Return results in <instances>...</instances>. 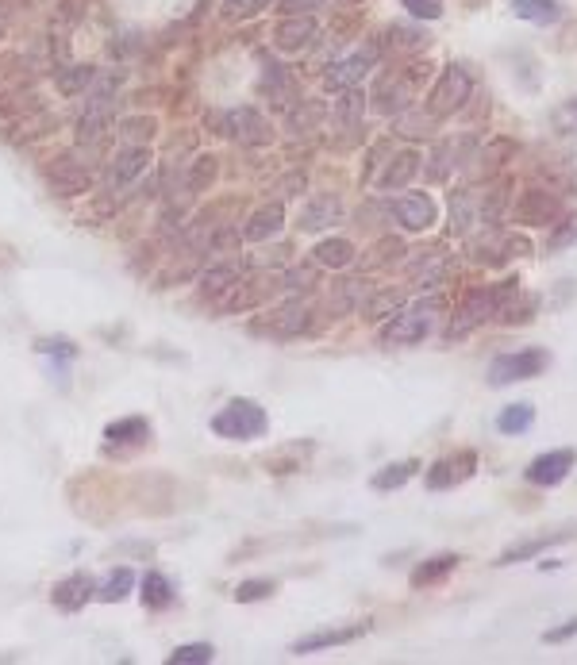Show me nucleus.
<instances>
[{"mask_svg":"<svg viewBox=\"0 0 577 665\" xmlns=\"http://www.w3.org/2000/svg\"><path fill=\"white\" fill-rule=\"evenodd\" d=\"M212 431L220 439H231V443H251V439H262L270 431V416H266V408L258 400L235 396L212 416Z\"/></svg>","mask_w":577,"mask_h":665,"instance_id":"obj_1","label":"nucleus"},{"mask_svg":"<svg viewBox=\"0 0 577 665\" xmlns=\"http://www.w3.org/2000/svg\"><path fill=\"white\" fill-rule=\"evenodd\" d=\"M520 293V281H501V285H489V289H477L458 312H454L451 327H447V339H466L474 327L481 323H489L493 316H501L504 304L512 300V296Z\"/></svg>","mask_w":577,"mask_h":665,"instance_id":"obj_2","label":"nucleus"},{"mask_svg":"<svg viewBox=\"0 0 577 665\" xmlns=\"http://www.w3.org/2000/svg\"><path fill=\"white\" fill-rule=\"evenodd\" d=\"M443 316V296H427L420 304H412L408 312H397L389 327L381 331V346H412L424 343L427 335L435 331V323Z\"/></svg>","mask_w":577,"mask_h":665,"instance_id":"obj_3","label":"nucleus"},{"mask_svg":"<svg viewBox=\"0 0 577 665\" xmlns=\"http://www.w3.org/2000/svg\"><path fill=\"white\" fill-rule=\"evenodd\" d=\"M551 366V350L543 346H524V350H504L489 362V385L504 389V385H516V381H531Z\"/></svg>","mask_w":577,"mask_h":665,"instance_id":"obj_4","label":"nucleus"},{"mask_svg":"<svg viewBox=\"0 0 577 665\" xmlns=\"http://www.w3.org/2000/svg\"><path fill=\"white\" fill-rule=\"evenodd\" d=\"M474 93V81L470 74L462 70V66H447L439 81H435V89H431V97H427V112L435 116V120H443V116H454L466 100Z\"/></svg>","mask_w":577,"mask_h":665,"instance_id":"obj_5","label":"nucleus"},{"mask_svg":"<svg viewBox=\"0 0 577 665\" xmlns=\"http://www.w3.org/2000/svg\"><path fill=\"white\" fill-rule=\"evenodd\" d=\"M512 220L524 223V227H554V223L562 220V200L551 189L531 185L512 204Z\"/></svg>","mask_w":577,"mask_h":665,"instance_id":"obj_6","label":"nucleus"},{"mask_svg":"<svg viewBox=\"0 0 577 665\" xmlns=\"http://www.w3.org/2000/svg\"><path fill=\"white\" fill-rule=\"evenodd\" d=\"M224 135H231L243 147H266L274 139V127H270V120L258 108L243 104V108H231L224 116Z\"/></svg>","mask_w":577,"mask_h":665,"instance_id":"obj_7","label":"nucleus"},{"mask_svg":"<svg viewBox=\"0 0 577 665\" xmlns=\"http://www.w3.org/2000/svg\"><path fill=\"white\" fill-rule=\"evenodd\" d=\"M477 473V454L474 450H454L447 458H439L435 466L424 473V485L431 493H447L454 485H462V481H470Z\"/></svg>","mask_w":577,"mask_h":665,"instance_id":"obj_8","label":"nucleus"},{"mask_svg":"<svg viewBox=\"0 0 577 665\" xmlns=\"http://www.w3.org/2000/svg\"><path fill=\"white\" fill-rule=\"evenodd\" d=\"M574 466H577V454L570 446H562V450H547V454L531 458L524 469V477L531 485H539V489H554V485H562V481L570 477Z\"/></svg>","mask_w":577,"mask_h":665,"instance_id":"obj_9","label":"nucleus"},{"mask_svg":"<svg viewBox=\"0 0 577 665\" xmlns=\"http://www.w3.org/2000/svg\"><path fill=\"white\" fill-rule=\"evenodd\" d=\"M577 539V527H558V531H547V535H535V539H524V542H512V546H504L501 554H497V562L493 566L504 569V566H516V562H531V558H539V554H547L551 546H562V542Z\"/></svg>","mask_w":577,"mask_h":665,"instance_id":"obj_10","label":"nucleus"},{"mask_svg":"<svg viewBox=\"0 0 577 665\" xmlns=\"http://www.w3.org/2000/svg\"><path fill=\"white\" fill-rule=\"evenodd\" d=\"M308 327H312V308H308L304 300H289V304L274 308L258 331L270 335V339H297V335H304Z\"/></svg>","mask_w":577,"mask_h":665,"instance_id":"obj_11","label":"nucleus"},{"mask_svg":"<svg viewBox=\"0 0 577 665\" xmlns=\"http://www.w3.org/2000/svg\"><path fill=\"white\" fill-rule=\"evenodd\" d=\"M374 66H377V47L354 50L351 58H343V62L327 66V89H335V93H343V89H358V85H362V77L370 74Z\"/></svg>","mask_w":577,"mask_h":665,"instance_id":"obj_12","label":"nucleus"},{"mask_svg":"<svg viewBox=\"0 0 577 665\" xmlns=\"http://www.w3.org/2000/svg\"><path fill=\"white\" fill-rule=\"evenodd\" d=\"M389 216H397L404 231H427L435 216H439V208H435V200L427 197V193H404L389 204Z\"/></svg>","mask_w":577,"mask_h":665,"instance_id":"obj_13","label":"nucleus"},{"mask_svg":"<svg viewBox=\"0 0 577 665\" xmlns=\"http://www.w3.org/2000/svg\"><path fill=\"white\" fill-rule=\"evenodd\" d=\"M316 35H320V24L312 16H285L274 27V47L285 50V54H301L316 43Z\"/></svg>","mask_w":577,"mask_h":665,"instance_id":"obj_14","label":"nucleus"},{"mask_svg":"<svg viewBox=\"0 0 577 665\" xmlns=\"http://www.w3.org/2000/svg\"><path fill=\"white\" fill-rule=\"evenodd\" d=\"M366 631H370L366 619H362V623H351V627H327V631H316V635H308V639L293 642V654H316V650H327V646H347V642L362 639Z\"/></svg>","mask_w":577,"mask_h":665,"instance_id":"obj_15","label":"nucleus"},{"mask_svg":"<svg viewBox=\"0 0 577 665\" xmlns=\"http://www.w3.org/2000/svg\"><path fill=\"white\" fill-rule=\"evenodd\" d=\"M47 181H51L58 193L74 197V193H85V189H89V181H93V177H89V166L74 162V154H62L51 170H47Z\"/></svg>","mask_w":577,"mask_h":665,"instance_id":"obj_16","label":"nucleus"},{"mask_svg":"<svg viewBox=\"0 0 577 665\" xmlns=\"http://www.w3.org/2000/svg\"><path fill=\"white\" fill-rule=\"evenodd\" d=\"M151 166V150L147 147H124L112 162H108V185L124 189L127 181H135L139 173Z\"/></svg>","mask_w":577,"mask_h":665,"instance_id":"obj_17","label":"nucleus"},{"mask_svg":"<svg viewBox=\"0 0 577 665\" xmlns=\"http://www.w3.org/2000/svg\"><path fill=\"white\" fill-rule=\"evenodd\" d=\"M93 596H97V585H93L85 573H74V577L58 581L54 592H51L54 608H62V612H77V608H85Z\"/></svg>","mask_w":577,"mask_h":665,"instance_id":"obj_18","label":"nucleus"},{"mask_svg":"<svg viewBox=\"0 0 577 665\" xmlns=\"http://www.w3.org/2000/svg\"><path fill=\"white\" fill-rule=\"evenodd\" d=\"M416 173H420V154H416V150H401L397 158L385 162V173L377 177L374 185L381 189V193H393V189H404Z\"/></svg>","mask_w":577,"mask_h":665,"instance_id":"obj_19","label":"nucleus"},{"mask_svg":"<svg viewBox=\"0 0 577 665\" xmlns=\"http://www.w3.org/2000/svg\"><path fill=\"white\" fill-rule=\"evenodd\" d=\"M343 220V204L339 197H312L308 204L301 208V231H324L331 223Z\"/></svg>","mask_w":577,"mask_h":665,"instance_id":"obj_20","label":"nucleus"},{"mask_svg":"<svg viewBox=\"0 0 577 665\" xmlns=\"http://www.w3.org/2000/svg\"><path fill=\"white\" fill-rule=\"evenodd\" d=\"M104 439H108V446H143L147 439H151V423L143 416H127V419H116V423H108L104 427Z\"/></svg>","mask_w":577,"mask_h":665,"instance_id":"obj_21","label":"nucleus"},{"mask_svg":"<svg viewBox=\"0 0 577 665\" xmlns=\"http://www.w3.org/2000/svg\"><path fill=\"white\" fill-rule=\"evenodd\" d=\"M281 227H285V212H281V204H266V208H258L247 227H243V239L247 243H266V239H274L281 235Z\"/></svg>","mask_w":577,"mask_h":665,"instance_id":"obj_22","label":"nucleus"},{"mask_svg":"<svg viewBox=\"0 0 577 665\" xmlns=\"http://www.w3.org/2000/svg\"><path fill=\"white\" fill-rule=\"evenodd\" d=\"M458 554H435V558H427V562H420V566L412 569V589H431V585H439V581H447L454 569H458Z\"/></svg>","mask_w":577,"mask_h":665,"instance_id":"obj_23","label":"nucleus"},{"mask_svg":"<svg viewBox=\"0 0 577 665\" xmlns=\"http://www.w3.org/2000/svg\"><path fill=\"white\" fill-rule=\"evenodd\" d=\"M420 473V462L416 458H404V462H389V466H381L370 477V485H374L377 493H393V489H404L412 477Z\"/></svg>","mask_w":577,"mask_h":665,"instance_id":"obj_24","label":"nucleus"},{"mask_svg":"<svg viewBox=\"0 0 577 665\" xmlns=\"http://www.w3.org/2000/svg\"><path fill=\"white\" fill-rule=\"evenodd\" d=\"M474 223H481V204H477L474 189H458V193H451V231L466 235Z\"/></svg>","mask_w":577,"mask_h":665,"instance_id":"obj_25","label":"nucleus"},{"mask_svg":"<svg viewBox=\"0 0 577 665\" xmlns=\"http://www.w3.org/2000/svg\"><path fill=\"white\" fill-rule=\"evenodd\" d=\"M316 266H324V270H347L354 258V243L351 239H324V243H316Z\"/></svg>","mask_w":577,"mask_h":665,"instance_id":"obj_26","label":"nucleus"},{"mask_svg":"<svg viewBox=\"0 0 577 665\" xmlns=\"http://www.w3.org/2000/svg\"><path fill=\"white\" fill-rule=\"evenodd\" d=\"M239 277H243V270H239L235 262H220V266H208V270H204V277H201V293L216 300V296L231 293V289L239 285Z\"/></svg>","mask_w":577,"mask_h":665,"instance_id":"obj_27","label":"nucleus"},{"mask_svg":"<svg viewBox=\"0 0 577 665\" xmlns=\"http://www.w3.org/2000/svg\"><path fill=\"white\" fill-rule=\"evenodd\" d=\"M512 12L520 16V20H527V24H558L562 20V4L558 0H512Z\"/></svg>","mask_w":577,"mask_h":665,"instance_id":"obj_28","label":"nucleus"},{"mask_svg":"<svg viewBox=\"0 0 577 665\" xmlns=\"http://www.w3.org/2000/svg\"><path fill=\"white\" fill-rule=\"evenodd\" d=\"M535 427V408L527 404V400H520V404H504L501 416H497V431L501 435H524V431H531Z\"/></svg>","mask_w":577,"mask_h":665,"instance_id":"obj_29","label":"nucleus"},{"mask_svg":"<svg viewBox=\"0 0 577 665\" xmlns=\"http://www.w3.org/2000/svg\"><path fill=\"white\" fill-rule=\"evenodd\" d=\"M139 596H143V604H147V608L158 612V608H170V604H174V585H170L158 569H151V573L143 577V592H139Z\"/></svg>","mask_w":577,"mask_h":665,"instance_id":"obj_30","label":"nucleus"},{"mask_svg":"<svg viewBox=\"0 0 577 665\" xmlns=\"http://www.w3.org/2000/svg\"><path fill=\"white\" fill-rule=\"evenodd\" d=\"M131 589H135V573H131L127 566H120L116 573H108V581L97 589V600H104V604H120V600H127V592Z\"/></svg>","mask_w":577,"mask_h":665,"instance_id":"obj_31","label":"nucleus"},{"mask_svg":"<svg viewBox=\"0 0 577 665\" xmlns=\"http://www.w3.org/2000/svg\"><path fill=\"white\" fill-rule=\"evenodd\" d=\"M154 131H158V120H151V116H131V120L120 124V135L131 147H147L154 139Z\"/></svg>","mask_w":577,"mask_h":665,"instance_id":"obj_32","label":"nucleus"},{"mask_svg":"<svg viewBox=\"0 0 577 665\" xmlns=\"http://www.w3.org/2000/svg\"><path fill=\"white\" fill-rule=\"evenodd\" d=\"M362 93L358 89H343V97L335 100V120L343 127H358L362 124Z\"/></svg>","mask_w":577,"mask_h":665,"instance_id":"obj_33","label":"nucleus"},{"mask_svg":"<svg viewBox=\"0 0 577 665\" xmlns=\"http://www.w3.org/2000/svg\"><path fill=\"white\" fill-rule=\"evenodd\" d=\"M212 181H216V158H212V154H201V158L189 166L185 185H189V193H208Z\"/></svg>","mask_w":577,"mask_h":665,"instance_id":"obj_34","label":"nucleus"},{"mask_svg":"<svg viewBox=\"0 0 577 665\" xmlns=\"http://www.w3.org/2000/svg\"><path fill=\"white\" fill-rule=\"evenodd\" d=\"M212 658H216V650H212L208 642H185V646H177L166 662L170 665H208Z\"/></svg>","mask_w":577,"mask_h":665,"instance_id":"obj_35","label":"nucleus"},{"mask_svg":"<svg viewBox=\"0 0 577 665\" xmlns=\"http://www.w3.org/2000/svg\"><path fill=\"white\" fill-rule=\"evenodd\" d=\"M404 304V293H393V289H385V293H377L374 300H366V320H389V316H397Z\"/></svg>","mask_w":577,"mask_h":665,"instance_id":"obj_36","label":"nucleus"},{"mask_svg":"<svg viewBox=\"0 0 577 665\" xmlns=\"http://www.w3.org/2000/svg\"><path fill=\"white\" fill-rule=\"evenodd\" d=\"M577 243V216H562V220L554 223V231L547 235V254H558V250L574 247Z\"/></svg>","mask_w":577,"mask_h":665,"instance_id":"obj_37","label":"nucleus"},{"mask_svg":"<svg viewBox=\"0 0 577 665\" xmlns=\"http://www.w3.org/2000/svg\"><path fill=\"white\" fill-rule=\"evenodd\" d=\"M93 81H97V70H93V66H70L66 74L58 77V89H62L66 97H74L81 89H89Z\"/></svg>","mask_w":577,"mask_h":665,"instance_id":"obj_38","label":"nucleus"},{"mask_svg":"<svg viewBox=\"0 0 577 665\" xmlns=\"http://www.w3.org/2000/svg\"><path fill=\"white\" fill-rule=\"evenodd\" d=\"M277 592L274 581H266V577H258V581H243L239 589H235V600L239 604H254V600H270Z\"/></svg>","mask_w":577,"mask_h":665,"instance_id":"obj_39","label":"nucleus"},{"mask_svg":"<svg viewBox=\"0 0 577 665\" xmlns=\"http://www.w3.org/2000/svg\"><path fill=\"white\" fill-rule=\"evenodd\" d=\"M551 124L558 135H577V97L574 100H562L558 108L551 112Z\"/></svg>","mask_w":577,"mask_h":665,"instance_id":"obj_40","label":"nucleus"},{"mask_svg":"<svg viewBox=\"0 0 577 665\" xmlns=\"http://www.w3.org/2000/svg\"><path fill=\"white\" fill-rule=\"evenodd\" d=\"M270 4H277V0H227L224 16L227 20H251L262 8H270Z\"/></svg>","mask_w":577,"mask_h":665,"instance_id":"obj_41","label":"nucleus"},{"mask_svg":"<svg viewBox=\"0 0 577 665\" xmlns=\"http://www.w3.org/2000/svg\"><path fill=\"white\" fill-rule=\"evenodd\" d=\"M401 4L416 20H439L443 16V0H401Z\"/></svg>","mask_w":577,"mask_h":665,"instance_id":"obj_42","label":"nucleus"},{"mask_svg":"<svg viewBox=\"0 0 577 665\" xmlns=\"http://www.w3.org/2000/svg\"><path fill=\"white\" fill-rule=\"evenodd\" d=\"M327 4H331V0H277V8H281L285 16H312V12H320Z\"/></svg>","mask_w":577,"mask_h":665,"instance_id":"obj_43","label":"nucleus"},{"mask_svg":"<svg viewBox=\"0 0 577 665\" xmlns=\"http://www.w3.org/2000/svg\"><path fill=\"white\" fill-rule=\"evenodd\" d=\"M316 285V273L312 270H293L289 277H281V289H289V293H297V289H312Z\"/></svg>","mask_w":577,"mask_h":665,"instance_id":"obj_44","label":"nucleus"},{"mask_svg":"<svg viewBox=\"0 0 577 665\" xmlns=\"http://www.w3.org/2000/svg\"><path fill=\"white\" fill-rule=\"evenodd\" d=\"M577 635V616L574 619H566L562 627H551L547 635H543V642H570Z\"/></svg>","mask_w":577,"mask_h":665,"instance_id":"obj_45","label":"nucleus"}]
</instances>
